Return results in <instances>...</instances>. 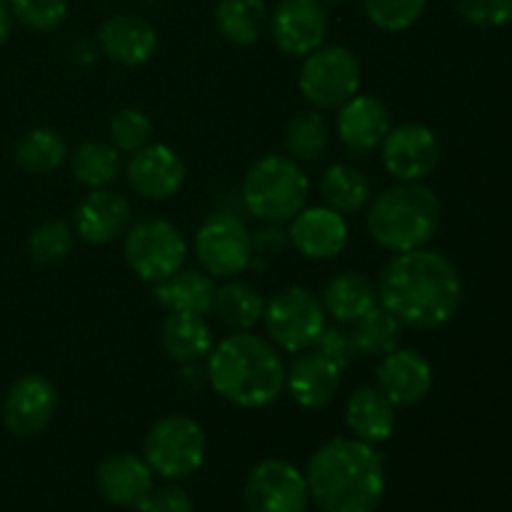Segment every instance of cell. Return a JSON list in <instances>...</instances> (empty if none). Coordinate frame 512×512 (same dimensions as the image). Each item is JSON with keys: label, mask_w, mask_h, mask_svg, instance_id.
<instances>
[{"label": "cell", "mask_w": 512, "mask_h": 512, "mask_svg": "<svg viewBox=\"0 0 512 512\" xmlns=\"http://www.w3.org/2000/svg\"><path fill=\"white\" fill-rule=\"evenodd\" d=\"M290 243L308 260H333L348 248L350 228L343 213L315 205L303 208L290 223Z\"/></svg>", "instance_id": "2e32d148"}, {"label": "cell", "mask_w": 512, "mask_h": 512, "mask_svg": "<svg viewBox=\"0 0 512 512\" xmlns=\"http://www.w3.org/2000/svg\"><path fill=\"white\" fill-rule=\"evenodd\" d=\"M268 23L270 13L265 0H218L215 5V28L238 48L258 43Z\"/></svg>", "instance_id": "83f0119b"}, {"label": "cell", "mask_w": 512, "mask_h": 512, "mask_svg": "<svg viewBox=\"0 0 512 512\" xmlns=\"http://www.w3.org/2000/svg\"><path fill=\"white\" fill-rule=\"evenodd\" d=\"M153 135V120L138 108H123L110 118L108 138L118 153H138L150 143Z\"/></svg>", "instance_id": "d590c367"}, {"label": "cell", "mask_w": 512, "mask_h": 512, "mask_svg": "<svg viewBox=\"0 0 512 512\" xmlns=\"http://www.w3.org/2000/svg\"><path fill=\"white\" fill-rule=\"evenodd\" d=\"M8 8L33 33H53L68 20V0H10Z\"/></svg>", "instance_id": "8d00e7d4"}, {"label": "cell", "mask_w": 512, "mask_h": 512, "mask_svg": "<svg viewBox=\"0 0 512 512\" xmlns=\"http://www.w3.org/2000/svg\"><path fill=\"white\" fill-rule=\"evenodd\" d=\"M353 325L355 345H358V353L365 355V358L380 360L400 348L403 323L393 313H388L380 303Z\"/></svg>", "instance_id": "d6a6232c"}, {"label": "cell", "mask_w": 512, "mask_h": 512, "mask_svg": "<svg viewBox=\"0 0 512 512\" xmlns=\"http://www.w3.org/2000/svg\"><path fill=\"white\" fill-rule=\"evenodd\" d=\"M160 343L170 360L180 365L200 363L213 350V330L205 315L195 313H168L160 328Z\"/></svg>", "instance_id": "484cf974"}, {"label": "cell", "mask_w": 512, "mask_h": 512, "mask_svg": "<svg viewBox=\"0 0 512 512\" xmlns=\"http://www.w3.org/2000/svg\"><path fill=\"white\" fill-rule=\"evenodd\" d=\"M158 30L143 15H110L98 30V48L113 63L138 68L150 63L158 53Z\"/></svg>", "instance_id": "ac0fdd59"}, {"label": "cell", "mask_w": 512, "mask_h": 512, "mask_svg": "<svg viewBox=\"0 0 512 512\" xmlns=\"http://www.w3.org/2000/svg\"><path fill=\"white\" fill-rule=\"evenodd\" d=\"M368 233L390 253L420 250L440 228V200L425 183H403L385 188L368 203Z\"/></svg>", "instance_id": "277c9868"}, {"label": "cell", "mask_w": 512, "mask_h": 512, "mask_svg": "<svg viewBox=\"0 0 512 512\" xmlns=\"http://www.w3.org/2000/svg\"><path fill=\"white\" fill-rule=\"evenodd\" d=\"M320 355H325L328 360H333L340 370L350 368L355 363V358H360L358 345H355L353 330H348L345 325H325L320 338L313 345Z\"/></svg>", "instance_id": "f35d334b"}, {"label": "cell", "mask_w": 512, "mask_h": 512, "mask_svg": "<svg viewBox=\"0 0 512 512\" xmlns=\"http://www.w3.org/2000/svg\"><path fill=\"white\" fill-rule=\"evenodd\" d=\"M320 195L323 203L338 213H358L373 200V183L363 170L348 163H335L320 178Z\"/></svg>", "instance_id": "f1b7e54d"}, {"label": "cell", "mask_w": 512, "mask_h": 512, "mask_svg": "<svg viewBox=\"0 0 512 512\" xmlns=\"http://www.w3.org/2000/svg\"><path fill=\"white\" fill-rule=\"evenodd\" d=\"M393 128L388 105L375 95H355L343 108H338L335 130L340 143L353 153H370L380 148L385 135Z\"/></svg>", "instance_id": "44dd1931"}, {"label": "cell", "mask_w": 512, "mask_h": 512, "mask_svg": "<svg viewBox=\"0 0 512 512\" xmlns=\"http://www.w3.org/2000/svg\"><path fill=\"white\" fill-rule=\"evenodd\" d=\"M208 453V438L198 420L165 415L155 420L143 443L145 463L163 480H185L198 473Z\"/></svg>", "instance_id": "8992f818"}, {"label": "cell", "mask_w": 512, "mask_h": 512, "mask_svg": "<svg viewBox=\"0 0 512 512\" xmlns=\"http://www.w3.org/2000/svg\"><path fill=\"white\" fill-rule=\"evenodd\" d=\"M328 143L330 125L320 110H303L285 125V150L300 165L315 163L328 150Z\"/></svg>", "instance_id": "1f68e13d"}, {"label": "cell", "mask_w": 512, "mask_h": 512, "mask_svg": "<svg viewBox=\"0 0 512 512\" xmlns=\"http://www.w3.org/2000/svg\"><path fill=\"white\" fill-rule=\"evenodd\" d=\"M308 193V173L290 155H265L255 160L240 188L245 210L263 223L293 220L305 208Z\"/></svg>", "instance_id": "5b68a950"}, {"label": "cell", "mask_w": 512, "mask_h": 512, "mask_svg": "<svg viewBox=\"0 0 512 512\" xmlns=\"http://www.w3.org/2000/svg\"><path fill=\"white\" fill-rule=\"evenodd\" d=\"M433 365L420 350L398 348L380 358L378 388L395 408H413L423 403L433 388Z\"/></svg>", "instance_id": "e0dca14e"}, {"label": "cell", "mask_w": 512, "mask_h": 512, "mask_svg": "<svg viewBox=\"0 0 512 512\" xmlns=\"http://www.w3.org/2000/svg\"><path fill=\"white\" fill-rule=\"evenodd\" d=\"M13 158L18 168L30 175H48L65 163L68 143L53 128H33L20 135L13 148Z\"/></svg>", "instance_id": "f546056e"}, {"label": "cell", "mask_w": 512, "mask_h": 512, "mask_svg": "<svg viewBox=\"0 0 512 512\" xmlns=\"http://www.w3.org/2000/svg\"><path fill=\"white\" fill-rule=\"evenodd\" d=\"M133 218L130 200L115 190H90L78 203L73 215L75 233L88 245H108L125 235Z\"/></svg>", "instance_id": "d6986e66"}, {"label": "cell", "mask_w": 512, "mask_h": 512, "mask_svg": "<svg viewBox=\"0 0 512 512\" xmlns=\"http://www.w3.org/2000/svg\"><path fill=\"white\" fill-rule=\"evenodd\" d=\"M153 300L168 313H213L215 280L205 270H178L163 283L153 285Z\"/></svg>", "instance_id": "d4e9b609"}, {"label": "cell", "mask_w": 512, "mask_h": 512, "mask_svg": "<svg viewBox=\"0 0 512 512\" xmlns=\"http://www.w3.org/2000/svg\"><path fill=\"white\" fill-rule=\"evenodd\" d=\"M213 313L218 315L225 328L235 330V333H248L263 320L265 298L255 285L230 278L220 288H215Z\"/></svg>", "instance_id": "4316f807"}, {"label": "cell", "mask_w": 512, "mask_h": 512, "mask_svg": "<svg viewBox=\"0 0 512 512\" xmlns=\"http://www.w3.org/2000/svg\"><path fill=\"white\" fill-rule=\"evenodd\" d=\"M383 165L395 180L423 183L440 160V143L423 123H403L390 128L383 145Z\"/></svg>", "instance_id": "7c38bea8"}, {"label": "cell", "mask_w": 512, "mask_h": 512, "mask_svg": "<svg viewBox=\"0 0 512 512\" xmlns=\"http://www.w3.org/2000/svg\"><path fill=\"white\" fill-rule=\"evenodd\" d=\"M268 25L280 53L305 58L313 50L323 48L328 35V13L320 0H280Z\"/></svg>", "instance_id": "4fadbf2b"}, {"label": "cell", "mask_w": 512, "mask_h": 512, "mask_svg": "<svg viewBox=\"0 0 512 512\" xmlns=\"http://www.w3.org/2000/svg\"><path fill=\"white\" fill-rule=\"evenodd\" d=\"M345 425L358 440L378 445L395 433L398 413L378 385H363L350 393L345 405Z\"/></svg>", "instance_id": "603a6c76"}, {"label": "cell", "mask_w": 512, "mask_h": 512, "mask_svg": "<svg viewBox=\"0 0 512 512\" xmlns=\"http://www.w3.org/2000/svg\"><path fill=\"white\" fill-rule=\"evenodd\" d=\"M3 3H5V5H8V3H10V0H3Z\"/></svg>", "instance_id": "ee69618b"}, {"label": "cell", "mask_w": 512, "mask_h": 512, "mask_svg": "<svg viewBox=\"0 0 512 512\" xmlns=\"http://www.w3.org/2000/svg\"><path fill=\"white\" fill-rule=\"evenodd\" d=\"M70 170L85 188H108L120 175V153L105 140H85L70 155Z\"/></svg>", "instance_id": "4dcf8cb0"}, {"label": "cell", "mask_w": 512, "mask_h": 512, "mask_svg": "<svg viewBox=\"0 0 512 512\" xmlns=\"http://www.w3.org/2000/svg\"><path fill=\"white\" fill-rule=\"evenodd\" d=\"M310 500L323 512H375L385 495V465L375 445L335 438L305 468Z\"/></svg>", "instance_id": "7a4b0ae2"}, {"label": "cell", "mask_w": 512, "mask_h": 512, "mask_svg": "<svg viewBox=\"0 0 512 512\" xmlns=\"http://www.w3.org/2000/svg\"><path fill=\"white\" fill-rule=\"evenodd\" d=\"M125 175H128V183L135 195L160 203V200H170L180 193L185 178H188V170H185L183 158L170 145L148 143L138 153L130 155Z\"/></svg>", "instance_id": "9a60e30c"}, {"label": "cell", "mask_w": 512, "mask_h": 512, "mask_svg": "<svg viewBox=\"0 0 512 512\" xmlns=\"http://www.w3.org/2000/svg\"><path fill=\"white\" fill-rule=\"evenodd\" d=\"M140 512H193V500L178 485L153 488V493L140 503Z\"/></svg>", "instance_id": "ab89813d"}, {"label": "cell", "mask_w": 512, "mask_h": 512, "mask_svg": "<svg viewBox=\"0 0 512 512\" xmlns=\"http://www.w3.org/2000/svg\"><path fill=\"white\" fill-rule=\"evenodd\" d=\"M378 303L403 328H443L463 303V280L458 268L433 250L395 253L378 275Z\"/></svg>", "instance_id": "6da1fadb"}, {"label": "cell", "mask_w": 512, "mask_h": 512, "mask_svg": "<svg viewBox=\"0 0 512 512\" xmlns=\"http://www.w3.org/2000/svg\"><path fill=\"white\" fill-rule=\"evenodd\" d=\"M55 408H58V390L53 380L40 373H25L10 385L5 395V428L18 438H35L48 428Z\"/></svg>", "instance_id": "5bb4252c"}, {"label": "cell", "mask_w": 512, "mask_h": 512, "mask_svg": "<svg viewBox=\"0 0 512 512\" xmlns=\"http://www.w3.org/2000/svg\"><path fill=\"white\" fill-rule=\"evenodd\" d=\"M288 245L290 233L283 228V223H265V228L253 235V253H260L263 258L280 255Z\"/></svg>", "instance_id": "60d3db41"}, {"label": "cell", "mask_w": 512, "mask_h": 512, "mask_svg": "<svg viewBox=\"0 0 512 512\" xmlns=\"http://www.w3.org/2000/svg\"><path fill=\"white\" fill-rule=\"evenodd\" d=\"M123 255L128 268L143 283L155 285L183 270L188 240L170 220L145 218L125 230Z\"/></svg>", "instance_id": "ba28073f"}, {"label": "cell", "mask_w": 512, "mask_h": 512, "mask_svg": "<svg viewBox=\"0 0 512 512\" xmlns=\"http://www.w3.org/2000/svg\"><path fill=\"white\" fill-rule=\"evenodd\" d=\"M10 30H13V13H10L8 5L0 0V48H3L5 40L10 38Z\"/></svg>", "instance_id": "b9f144b4"}, {"label": "cell", "mask_w": 512, "mask_h": 512, "mask_svg": "<svg viewBox=\"0 0 512 512\" xmlns=\"http://www.w3.org/2000/svg\"><path fill=\"white\" fill-rule=\"evenodd\" d=\"M320 3H323V5H345L348 0H320Z\"/></svg>", "instance_id": "7bdbcfd3"}, {"label": "cell", "mask_w": 512, "mask_h": 512, "mask_svg": "<svg viewBox=\"0 0 512 512\" xmlns=\"http://www.w3.org/2000/svg\"><path fill=\"white\" fill-rule=\"evenodd\" d=\"M365 15L385 33H403L423 18L428 0H363Z\"/></svg>", "instance_id": "e575fe53"}, {"label": "cell", "mask_w": 512, "mask_h": 512, "mask_svg": "<svg viewBox=\"0 0 512 512\" xmlns=\"http://www.w3.org/2000/svg\"><path fill=\"white\" fill-rule=\"evenodd\" d=\"M95 480H98L103 498L118 508L138 510L140 503L155 488V473L150 470V465L145 463V458H138L133 453L108 455L98 465Z\"/></svg>", "instance_id": "7402d4cb"}, {"label": "cell", "mask_w": 512, "mask_h": 512, "mask_svg": "<svg viewBox=\"0 0 512 512\" xmlns=\"http://www.w3.org/2000/svg\"><path fill=\"white\" fill-rule=\"evenodd\" d=\"M195 255L213 280L238 278L253 265V235L233 213H215L195 233Z\"/></svg>", "instance_id": "30bf717a"}, {"label": "cell", "mask_w": 512, "mask_h": 512, "mask_svg": "<svg viewBox=\"0 0 512 512\" xmlns=\"http://www.w3.org/2000/svg\"><path fill=\"white\" fill-rule=\"evenodd\" d=\"M243 495L248 512H308L310 505L305 473L278 458L263 460L250 470Z\"/></svg>", "instance_id": "8fae6325"}, {"label": "cell", "mask_w": 512, "mask_h": 512, "mask_svg": "<svg viewBox=\"0 0 512 512\" xmlns=\"http://www.w3.org/2000/svg\"><path fill=\"white\" fill-rule=\"evenodd\" d=\"M205 360V378L210 388L238 408H268L285 390L288 368L280 358V350L250 330L220 340Z\"/></svg>", "instance_id": "3957f363"}, {"label": "cell", "mask_w": 512, "mask_h": 512, "mask_svg": "<svg viewBox=\"0 0 512 512\" xmlns=\"http://www.w3.org/2000/svg\"><path fill=\"white\" fill-rule=\"evenodd\" d=\"M325 315L340 325H353L363 318L365 313L378 305V285L363 273H340L325 285L323 295H320Z\"/></svg>", "instance_id": "cb8c5ba5"}, {"label": "cell", "mask_w": 512, "mask_h": 512, "mask_svg": "<svg viewBox=\"0 0 512 512\" xmlns=\"http://www.w3.org/2000/svg\"><path fill=\"white\" fill-rule=\"evenodd\" d=\"M75 230L65 220H45L30 233L28 253L38 265H58L73 250Z\"/></svg>", "instance_id": "836d02e7"}, {"label": "cell", "mask_w": 512, "mask_h": 512, "mask_svg": "<svg viewBox=\"0 0 512 512\" xmlns=\"http://www.w3.org/2000/svg\"><path fill=\"white\" fill-rule=\"evenodd\" d=\"M455 10L475 28H503L512 20V0H455Z\"/></svg>", "instance_id": "74e56055"}, {"label": "cell", "mask_w": 512, "mask_h": 512, "mask_svg": "<svg viewBox=\"0 0 512 512\" xmlns=\"http://www.w3.org/2000/svg\"><path fill=\"white\" fill-rule=\"evenodd\" d=\"M363 70L353 50L343 45L318 48L303 58L298 75L300 95L315 110H338L360 93Z\"/></svg>", "instance_id": "9c48e42d"}, {"label": "cell", "mask_w": 512, "mask_h": 512, "mask_svg": "<svg viewBox=\"0 0 512 512\" xmlns=\"http://www.w3.org/2000/svg\"><path fill=\"white\" fill-rule=\"evenodd\" d=\"M340 373L343 370L310 348L298 353L288 370H285V390L295 405L303 410H320L335 400L340 390Z\"/></svg>", "instance_id": "ffe728a7"}, {"label": "cell", "mask_w": 512, "mask_h": 512, "mask_svg": "<svg viewBox=\"0 0 512 512\" xmlns=\"http://www.w3.org/2000/svg\"><path fill=\"white\" fill-rule=\"evenodd\" d=\"M263 323L275 348L298 355L313 348L315 340L328 325V315H325L320 298H315L308 288L288 285V288H280L270 300H265Z\"/></svg>", "instance_id": "52a82bcc"}]
</instances>
